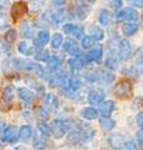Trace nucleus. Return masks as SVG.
I'll use <instances>...</instances> for the list:
<instances>
[{
	"instance_id": "a19ab883",
	"label": "nucleus",
	"mask_w": 143,
	"mask_h": 150,
	"mask_svg": "<svg viewBox=\"0 0 143 150\" xmlns=\"http://www.w3.org/2000/svg\"><path fill=\"white\" fill-rule=\"evenodd\" d=\"M10 5V1L9 0H0V10H5Z\"/></svg>"
},
{
	"instance_id": "f257e3e1",
	"label": "nucleus",
	"mask_w": 143,
	"mask_h": 150,
	"mask_svg": "<svg viewBox=\"0 0 143 150\" xmlns=\"http://www.w3.org/2000/svg\"><path fill=\"white\" fill-rule=\"evenodd\" d=\"M13 64L14 67L20 69V70H24V71H29V73H34L36 75H40L44 69L41 68V65H39L38 63H33V62H29V60H24V59H14L13 60Z\"/></svg>"
},
{
	"instance_id": "a211bd4d",
	"label": "nucleus",
	"mask_w": 143,
	"mask_h": 150,
	"mask_svg": "<svg viewBox=\"0 0 143 150\" xmlns=\"http://www.w3.org/2000/svg\"><path fill=\"white\" fill-rule=\"evenodd\" d=\"M33 137V128L30 125H23L20 129H19V139L23 140V142H28Z\"/></svg>"
},
{
	"instance_id": "49530a36",
	"label": "nucleus",
	"mask_w": 143,
	"mask_h": 150,
	"mask_svg": "<svg viewBox=\"0 0 143 150\" xmlns=\"http://www.w3.org/2000/svg\"><path fill=\"white\" fill-rule=\"evenodd\" d=\"M3 148V145H1V143H0V149H1Z\"/></svg>"
},
{
	"instance_id": "f03ea898",
	"label": "nucleus",
	"mask_w": 143,
	"mask_h": 150,
	"mask_svg": "<svg viewBox=\"0 0 143 150\" xmlns=\"http://www.w3.org/2000/svg\"><path fill=\"white\" fill-rule=\"evenodd\" d=\"M68 128H69L68 121L61 120V119H55V120H53V123L50 125L51 135H53L55 139H61L66 134Z\"/></svg>"
},
{
	"instance_id": "bb28decb",
	"label": "nucleus",
	"mask_w": 143,
	"mask_h": 150,
	"mask_svg": "<svg viewBox=\"0 0 143 150\" xmlns=\"http://www.w3.org/2000/svg\"><path fill=\"white\" fill-rule=\"evenodd\" d=\"M18 51L20 53L21 55H31L33 53V49L30 48V45L26 43V41H20L18 45Z\"/></svg>"
},
{
	"instance_id": "f704fd0d",
	"label": "nucleus",
	"mask_w": 143,
	"mask_h": 150,
	"mask_svg": "<svg viewBox=\"0 0 143 150\" xmlns=\"http://www.w3.org/2000/svg\"><path fill=\"white\" fill-rule=\"evenodd\" d=\"M72 35H73L74 38H77V39H82L83 35H84V28L82 25H75Z\"/></svg>"
},
{
	"instance_id": "473e14b6",
	"label": "nucleus",
	"mask_w": 143,
	"mask_h": 150,
	"mask_svg": "<svg viewBox=\"0 0 143 150\" xmlns=\"http://www.w3.org/2000/svg\"><path fill=\"white\" fill-rule=\"evenodd\" d=\"M4 39H5L6 43L13 44L14 41H15V39H16V31L14 29H9L5 34H4Z\"/></svg>"
},
{
	"instance_id": "412c9836",
	"label": "nucleus",
	"mask_w": 143,
	"mask_h": 150,
	"mask_svg": "<svg viewBox=\"0 0 143 150\" xmlns=\"http://www.w3.org/2000/svg\"><path fill=\"white\" fill-rule=\"evenodd\" d=\"M14 98H15V88L14 85H8L3 91V100L8 104H11Z\"/></svg>"
},
{
	"instance_id": "ddd939ff",
	"label": "nucleus",
	"mask_w": 143,
	"mask_h": 150,
	"mask_svg": "<svg viewBox=\"0 0 143 150\" xmlns=\"http://www.w3.org/2000/svg\"><path fill=\"white\" fill-rule=\"evenodd\" d=\"M80 116L85 120H89V121L95 120V119H98V116H99V111L93 106H87V108H83V109L80 110Z\"/></svg>"
},
{
	"instance_id": "dca6fc26",
	"label": "nucleus",
	"mask_w": 143,
	"mask_h": 150,
	"mask_svg": "<svg viewBox=\"0 0 143 150\" xmlns=\"http://www.w3.org/2000/svg\"><path fill=\"white\" fill-rule=\"evenodd\" d=\"M60 67H61V60L58 56H50V58L46 60V69L51 73L58 71Z\"/></svg>"
},
{
	"instance_id": "9d476101",
	"label": "nucleus",
	"mask_w": 143,
	"mask_h": 150,
	"mask_svg": "<svg viewBox=\"0 0 143 150\" xmlns=\"http://www.w3.org/2000/svg\"><path fill=\"white\" fill-rule=\"evenodd\" d=\"M87 99L90 105H101V103L104 101V99H106V95L101 90H92L88 94Z\"/></svg>"
},
{
	"instance_id": "a878e982",
	"label": "nucleus",
	"mask_w": 143,
	"mask_h": 150,
	"mask_svg": "<svg viewBox=\"0 0 143 150\" xmlns=\"http://www.w3.org/2000/svg\"><path fill=\"white\" fill-rule=\"evenodd\" d=\"M63 45V35L59 34V33H55V34L51 36V39H50V46H51V49H59L60 46Z\"/></svg>"
},
{
	"instance_id": "72a5a7b5",
	"label": "nucleus",
	"mask_w": 143,
	"mask_h": 150,
	"mask_svg": "<svg viewBox=\"0 0 143 150\" xmlns=\"http://www.w3.org/2000/svg\"><path fill=\"white\" fill-rule=\"evenodd\" d=\"M94 39L90 35H85L82 38V48L83 49H90L93 46Z\"/></svg>"
},
{
	"instance_id": "a18cd8bd",
	"label": "nucleus",
	"mask_w": 143,
	"mask_h": 150,
	"mask_svg": "<svg viewBox=\"0 0 143 150\" xmlns=\"http://www.w3.org/2000/svg\"><path fill=\"white\" fill-rule=\"evenodd\" d=\"M88 1H89V3H94V1H95V0H88Z\"/></svg>"
},
{
	"instance_id": "7c9ffc66",
	"label": "nucleus",
	"mask_w": 143,
	"mask_h": 150,
	"mask_svg": "<svg viewBox=\"0 0 143 150\" xmlns=\"http://www.w3.org/2000/svg\"><path fill=\"white\" fill-rule=\"evenodd\" d=\"M49 58H50L49 53H48L46 50H44V49H40V50H38L35 53V59L38 60V62H45L46 63V60Z\"/></svg>"
},
{
	"instance_id": "c85d7f7f",
	"label": "nucleus",
	"mask_w": 143,
	"mask_h": 150,
	"mask_svg": "<svg viewBox=\"0 0 143 150\" xmlns=\"http://www.w3.org/2000/svg\"><path fill=\"white\" fill-rule=\"evenodd\" d=\"M106 67L108 69H111V70L117 69V67H118V58L116 55H109L108 56V59L106 60Z\"/></svg>"
},
{
	"instance_id": "f3484780",
	"label": "nucleus",
	"mask_w": 143,
	"mask_h": 150,
	"mask_svg": "<svg viewBox=\"0 0 143 150\" xmlns=\"http://www.w3.org/2000/svg\"><path fill=\"white\" fill-rule=\"evenodd\" d=\"M44 104H45V108H48V109L55 110V109H58L59 101L56 99V96L53 95V94H46L44 96Z\"/></svg>"
},
{
	"instance_id": "4468645a",
	"label": "nucleus",
	"mask_w": 143,
	"mask_h": 150,
	"mask_svg": "<svg viewBox=\"0 0 143 150\" xmlns=\"http://www.w3.org/2000/svg\"><path fill=\"white\" fill-rule=\"evenodd\" d=\"M103 56V49L102 46H97V48L90 49L87 54H85V59L87 62H99Z\"/></svg>"
},
{
	"instance_id": "6e6552de",
	"label": "nucleus",
	"mask_w": 143,
	"mask_h": 150,
	"mask_svg": "<svg viewBox=\"0 0 143 150\" xmlns=\"http://www.w3.org/2000/svg\"><path fill=\"white\" fill-rule=\"evenodd\" d=\"M50 41V34L48 30H40L39 33H38L36 35V39L34 41V48H39L41 49L43 46H45Z\"/></svg>"
},
{
	"instance_id": "ea45409f",
	"label": "nucleus",
	"mask_w": 143,
	"mask_h": 150,
	"mask_svg": "<svg viewBox=\"0 0 143 150\" xmlns=\"http://www.w3.org/2000/svg\"><path fill=\"white\" fill-rule=\"evenodd\" d=\"M124 148L126 149H137V144L133 142V140H129V142H124Z\"/></svg>"
},
{
	"instance_id": "393cba45",
	"label": "nucleus",
	"mask_w": 143,
	"mask_h": 150,
	"mask_svg": "<svg viewBox=\"0 0 143 150\" xmlns=\"http://www.w3.org/2000/svg\"><path fill=\"white\" fill-rule=\"evenodd\" d=\"M98 21L101 25L107 26L109 24V21H111V13L108 10H106V9H102V10L99 11V15H98Z\"/></svg>"
},
{
	"instance_id": "423d86ee",
	"label": "nucleus",
	"mask_w": 143,
	"mask_h": 150,
	"mask_svg": "<svg viewBox=\"0 0 143 150\" xmlns=\"http://www.w3.org/2000/svg\"><path fill=\"white\" fill-rule=\"evenodd\" d=\"M114 93H116V95L119 96V98H126V96H128L132 93V85H131V83L128 81V80L119 81L117 85H116V88H114Z\"/></svg>"
},
{
	"instance_id": "c756f323",
	"label": "nucleus",
	"mask_w": 143,
	"mask_h": 150,
	"mask_svg": "<svg viewBox=\"0 0 143 150\" xmlns=\"http://www.w3.org/2000/svg\"><path fill=\"white\" fill-rule=\"evenodd\" d=\"M38 129H39L41 137H50L51 135V129L50 126L45 123H39L38 124Z\"/></svg>"
},
{
	"instance_id": "aec40b11",
	"label": "nucleus",
	"mask_w": 143,
	"mask_h": 150,
	"mask_svg": "<svg viewBox=\"0 0 143 150\" xmlns=\"http://www.w3.org/2000/svg\"><path fill=\"white\" fill-rule=\"evenodd\" d=\"M64 88L66 89V91H69V93H78V90L82 88V83L75 78L68 79V81H66Z\"/></svg>"
},
{
	"instance_id": "5701e85b",
	"label": "nucleus",
	"mask_w": 143,
	"mask_h": 150,
	"mask_svg": "<svg viewBox=\"0 0 143 150\" xmlns=\"http://www.w3.org/2000/svg\"><path fill=\"white\" fill-rule=\"evenodd\" d=\"M68 64L72 70H80L84 68V62L80 59V56H74L68 60Z\"/></svg>"
},
{
	"instance_id": "79ce46f5",
	"label": "nucleus",
	"mask_w": 143,
	"mask_h": 150,
	"mask_svg": "<svg viewBox=\"0 0 143 150\" xmlns=\"http://www.w3.org/2000/svg\"><path fill=\"white\" fill-rule=\"evenodd\" d=\"M128 1L138 8H143V0H128Z\"/></svg>"
},
{
	"instance_id": "20e7f679",
	"label": "nucleus",
	"mask_w": 143,
	"mask_h": 150,
	"mask_svg": "<svg viewBox=\"0 0 143 150\" xmlns=\"http://www.w3.org/2000/svg\"><path fill=\"white\" fill-rule=\"evenodd\" d=\"M132 55H133L132 44L128 40H122L119 43V48H118V58L121 60H128L132 58Z\"/></svg>"
},
{
	"instance_id": "2eb2a0df",
	"label": "nucleus",
	"mask_w": 143,
	"mask_h": 150,
	"mask_svg": "<svg viewBox=\"0 0 143 150\" xmlns=\"http://www.w3.org/2000/svg\"><path fill=\"white\" fill-rule=\"evenodd\" d=\"M138 29H139V26H138L137 23H134V21H127L126 24L122 26V33H123V35H124L126 38H129V36L134 35L138 31Z\"/></svg>"
},
{
	"instance_id": "39448f33",
	"label": "nucleus",
	"mask_w": 143,
	"mask_h": 150,
	"mask_svg": "<svg viewBox=\"0 0 143 150\" xmlns=\"http://www.w3.org/2000/svg\"><path fill=\"white\" fill-rule=\"evenodd\" d=\"M1 140L4 143H9V144H15L19 140V133L15 131V128L13 126H5L1 131Z\"/></svg>"
},
{
	"instance_id": "37998d69",
	"label": "nucleus",
	"mask_w": 143,
	"mask_h": 150,
	"mask_svg": "<svg viewBox=\"0 0 143 150\" xmlns=\"http://www.w3.org/2000/svg\"><path fill=\"white\" fill-rule=\"evenodd\" d=\"M51 3H53V5H55V6H61L66 3V0H51Z\"/></svg>"
},
{
	"instance_id": "b1692460",
	"label": "nucleus",
	"mask_w": 143,
	"mask_h": 150,
	"mask_svg": "<svg viewBox=\"0 0 143 150\" xmlns=\"http://www.w3.org/2000/svg\"><path fill=\"white\" fill-rule=\"evenodd\" d=\"M90 36H92L95 41H102L106 35H104V31L102 28L95 25V26H92V29H90Z\"/></svg>"
},
{
	"instance_id": "4be33fe9",
	"label": "nucleus",
	"mask_w": 143,
	"mask_h": 150,
	"mask_svg": "<svg viewBox=\"0 0 143 150\" xmlns=\"http://www.w3.org/2000/svg\"><path fill=\"white\" fill-rule=\"evenodd\" d=\"M99 123H101L102 129L106 130V131H111L116 128V121L113 119H111V116H102V119Z\"/></svg>"
},
{
	"instance_id": "0eeeda50",
	"label": "nucleus",
	"mask_w": 143,
	"mask_h": 150,
	"mask_svg": "<svg viewBox=\"0 0 143 150\" xmlns=\"http://www.w3.org/2000/svg\"><path fill=\"white\" fill-rule=\"evenodd\" d=\"M61 46H63L64 51L72 54L73 56H80L82 55V51H80V49L78 48V44L74 39H66Z\"/></svg>"
},
{
	"instance_id": "7ed1b4c3",
	"label": "nucleus",
	"mask_w": 143,
	"mask_h": 150,
	"mask_svg": "<svg viewBox=\"0 0 143 150\" xmlns=\"http://www.w3.org/2000/svg\"><path fill=\"white\" fill-rule=\"evenodd\" d=\"M116 19L118 21H136L138 19V11L133 8L121 9L116 14Z\"/></svg>"
},
{
	"instance_id": "f8f14e48",
	"label": "nucleus",
	"mask_w": 143,
	"mask_h": 150,
	"mask_svg": "<svg viewBox=\"0 0 143 150\" xmlns=\"http://www.w3.org/2000/svg\"><path fill=\"white\" fill-rule=\"evenodd\" d=\"M66 81H68V76L64 73L55 74L49 79V85L51 88H58V86H64Z\"/></svg>"
},
{
	"instance_id": "4c0bfd02",
	"label": "nucleus",
	"mask_w": 143,
	"mask_h": 150,
	"mask_svg": "<svg viewBox=\"0 0 143 150\" xmlns=\"http://www.w3.org/2000/svg\"><path fill=\"white\" fill-rule=\"evenodd\" d=\"M136 121H137V125L139 126V129L143 130V112H138Z\"/></svg>"
},
{
	"instance_id": "6ab92c4d",
	"label": "nucleus",
	"mask_w": 143,
	"mask_h": 150,
	"mask_svg": "<svg viewBox=\"0 0 143 150\" xmlns=\"http://www.w3.org/2000/svg\"><path fill=\"white\" fill-rule=\"evenodd\" d=\"M18 95L24 103H26V104H30V103L33 101V93L28 88H24V86L19 88L18 89Z\"/></svg>"
},
{
	"instance_id": "2f4dec72",
	"label": "nucleus",
	"mask_w": 143,
	"mask_h": 150,
	"mask_svg": "<svg viewBox=\"0 0 143 150\" xmlns=\"http://www.w3.org/2000/svg\"><path fill=\"white\" fill-rule=\"evenodd\" d=\"M51 19H53V21L55 24H61V23L65 20V13L63 10L55 11V13H53V15H51Z\"/></svg>"
},
{
	"instance_id": "58836bf2",
	"label": "nucleus",
	"mask_w": 143,
	"mask_h": 150,
	"mask_svg": "<svg viewBox=\"0 0 143 150\" xmlns=\"http://www.w3.org/2000/svg\"><path fill=\"white\" fill-rule=\"evenodd\" d=\"M34 148H36V149H44V148H45V142H44L43 139H38V140H35Z\"/></svg>"
},
{
	"instance_id": "c9c22d12",
	"label": "nucleus",
	"mask_w": 143,
	"mask_h": 150,
	"mask_svg": "<svg viewBox=\"0 0 143 150\" xmlns=\"http://www.w3.org/2000/svg\"><path fill=\"white\" fill-rule=\"evenodd\" d=\"M102 79L106 83H111V81H113L114 80V75L112 74V73H107V71H104V73H102V75H99Z\"/></svg>"
},
{
	"instance_id": "cd10ccee",
	"label": "nucleus",
	"mask_w": 143,
	"mask_h": 150,
	"mask_svg": "<svg viewBox=\"0 0 143 150\" xmlns=\"http://www.w3.org/2000/svg\"><path fill=\"white\" fill-rule=\"evenodd\" d=\"M21 36L25 38V39H31L33 38V29L28 24V21L23 23V25H21Z\"/></svg>"
},
{
	"instance_id": "c03bdc74",
	"label": "nucleus",
	"mask_w": 143,
	"mask_h": 150,
	"mask_svg": "<svg viewBox=\"0 0 143 150\" xmlns=\"http://www.w3.org/2000/svg\"><path fill=\"white\" fill-rule=\"evenodd\" d=\"M112 4H113V6L116 8V9L122 6V1H121V0H113V3H112Z\"/></svg>"
},
{
	"instance_id": "1a4fd4ad",
	"label": "nucleus",
	"mask_w": 143,
	"mask_h": 150,
	"mask_svg": "<svg viewBox=\"0 0 143 150\" xmlns=\"http://www.w3.org/2000/svg\"><path fill=\"white\" fill-rule=\"evenodd\" d=\"M114 109H116V103L113 100H104L101 103V106H99V115L111 116Z\"/></svg>"
},
{
	"instance_id": "9b49d317",
	"label": "nucleus",
	"mask_w": 143,
	"mask_h": 150,
	"mask_svg": "<svg viewBox=\"0 0 143 150\" xmlns=\"http://www.w3.org/2000/svg\"><path fill=\"white\" fill-rule=\"evenodd\" d=\"M26 13H28V5L24 1H18V3L14 4L13 8H11V15L14 19L20 18Z\"/></svg>"
},
{
	"instance_id": "e433bc0d",
	"label": "nucleus",
	"mask_w": 143,
	"mask_h": 150,
	"mask_svg": "<svg viewBox=\"0 0 143 150\" xmlns=\"http://www.w3.org/2000/svg\"><path fill=\"white\" fill-rule=\"evenodd\" d=\"M74 24H72V23H68V24H65L63 26V31L65 33V34H68V35H72V33H73L74 30Z\"/></svg>"
},
{
	"instance_id": "de8ad7c7",
	"label": "nucleus",
	"mask_w": 143,
	"mask_h": 150,
	"mask_svg": "<svg viewBox=\"0 0 143 150\" xmlns=\"http://www.w3.org/2000/svg\"><path fill=\"white\" fill-rule=\"evenodd\" d=\"M142 20H143V15H142Z\"/></svg>"
}]
</instances>
